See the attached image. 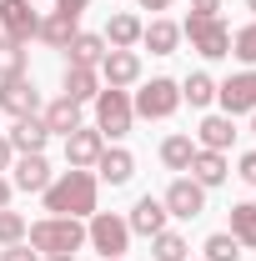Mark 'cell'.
I'll list each match as a JSON object with an SVG mask.
<instances>
[{"mask_svg":"<svg viewBox=\"0 0 256 261\" xmlns=\"http://www.w3.org/2000/svg\"><path fill=\"white\" fill-rule=\"evenodd\" d=\"M45 211L50 216H75V221H86V216H96V201H100V181L96 171H61L50 186H45Z\"/></svg>","mask_w":256,"mask_h":261,"instance_id":"1","label":"cell"},{"mask_svg":"<svg viewBox=\"0 0 256 261\" xmlns=\"http://www.w3.org/2000/svg\"><path fill=\"white\" fill-rule=\"evenodd\" d=\"M25 246H31L35 256H75L86 246V226L75 216H40L25 231Z\"/></svg>","mask_w":256,"mask_h":261,"instance_id":"2","label":"cell"},{"mask_svg":"<svg viewBox=\"0 0 256 261\" xmlns=\"http://www.w3.org/2000/svg\"><path fill=\"white\" fill-rule=\"evenodd\" d=\"M131 111H136V121H171V116L181 111V81L151 75V81L131 96Z\"/></svg>","mask_w":256,"mask_h":261,"instance_id":"3","label":"cell"},{"mask_svg":"<svg viewBox=\"0 0 256 261\" xmlns=\"http://www.w3.org/2000/svg\"><path fill=\"white\" fill-rule=\"evenodd\" d=\"M181 40H191V50L206 56V61L231 56V25H226L221 15H191V20L181 25Z\"/></svg>","mask_w":256,"mask_h":261,"instance_id":"4","label":"cell"},{"mask_svg":"<svg viewBox=\"0 0 256 261\" xmlns=\"http://www.w3.org/2000/svg\"><path fill=\"white\" fill-rule=\"evenodd\" d=\"M131 126H136V111H131V91L100 86V96H96V130L106 136V141H121V136H131Z\"/></svg>","mask_w":256,"mask_h":261,"instance_id":"5","label":"cell"},{"mask_svg":"<svg viewBox=\"0 0 256 261\" xmlns=\"http://www.w3.org/2000/svg\"><path fill=\"white\" fill-rule=\"evenodd\" d=\"M86 241L96 246L100 256H126V251H131L126 216H116V211H96V216H86Z\"/></svg>","mask_w":256,"mask_h":261,"instance_id":"6","label":"cell"},{"mask_svg":"<svg viewBox=\"0 0 256 261\" xmlns=\"http://www.w3.org/2000/svg\"><path fill=\"white\" fill-rule=\"evenodd\" d=\"M216 100H221V111L231 116V121H236V116H251L256 111V65L226 75L221 86H216Z\"/></svg>","mask_w":256,"mask_h":261,"instance_id":"7","label":"cell"},{"mask_svg":"<svg viewBox=\"0 0 256 261\" xmlns=\"http://www.w3.org/2000/svg\"><path fill=\"white\" fill-rule=\"evenodd\" d=\"M161 206H166V216H176V221H196L201 211H206V186H196L191 176H176L166 196H161Z\"/></svg>","mask_w":256,"mask_h":261,"instance_id":"8","label":"cell"},{"mask_svg":"<svg viewBox=\"0 0 256 261\" xmlns=\"http://www.w3.org/2000/svg\"><path fill=\"white\" fill-rule=\"evenodd\" d=\"M35 31H40V15H35L31 0H0V35H5V40L31 45Z\"/></svg>","mask_w":256,"mask_h":261,"instance_id":"9","label":"cell"},{"mask_svg":"<svg viewBox=\"0 0 256 261\" xmlns=\"http://www.w3.org/2000/svg\"><path fill=\"white\" fill-rule=\"evenodd\" d=\"M0 111L15 116V121H25V116L40 111V91H35L31 75H10V81H0Z\"/></svg>","mask_w":256,"mask_h":261,"instance_id":"10","label":"cell"},{"mask_svg":"<svg viewBox=\"0 0 256 261\" xmlns=\"http://www.w3.org/2000/svg\"><path fill=\"white\" fill-rule=\"evenodd\" d=\"M100 151H106V136L96 126H75L65 136V166H75V171H96Z\"/></svg>","mask_w":256,"mask_h":261,"instance_id":"11","label":"cell"},{"mask_svg":"<svg viewBox=\"0 0 256 261\" xmlns=\"http://www.w3.org/2000/svg\"><path fill=\"white\" fill-rule=\"evenodd\" d=\"M96 70H100V86L126 91V86H136V81H141V56H136V50H106Z\"/></svg>","mask_w":256,"mask_h":261,"instance_id":"12","label":"cell"},{"mask_svg":"<svg viewBox=\"0 0 256 261\" xmlns=\"http://www.w3.org/2000/svg\"><path fill=\"white\" fill-rule=\"evenodd\" d=\"M56 176H50V161H45V151H35V156H15L10 161V186L15 191H45Z\"/></svg>","mask_w":256,"mask_h":261,"instance_id":"13","label":"cell"},{"mask_svg":"<svg viewBox=\"0 0 256 261\" xmlns=\"http://www.w3.org/2000/svg\"><path fill=\"white\" fill-rule=\"evenodd\" d=\"M5 141H10V151H15V156H35V151H45L50 130H45L40 116H25V121H15V126L5 130Z\"/></svg>","mask_w":256,"mask_h":261,"instance_id":"14","label":"cell"},{"mask_svg":"<svg viewBox=\"0 0 256 261\" xmlns=\"http://www.w3.org/2000/svg\"><path fill=\"white\" fill-rule=\"evenodd\" d=\"M166 206H161V196H141L136 206H131V216H126V226L131 236H156V231H166Z\"/></svg>","mask_w":256,"mask_h":261,"instance_id":"15","label":"cell"},{"mask_svg":"<svg viewBox=\"0 0 256 261\" xmlns=\"http://www.w3.org/2000/svg\"><path fill=\"white\" fill-rule=\"evenodd\" d=\"M141 31H146V20H141V15L116 10V15L106 20V45H111V50H136V45H141Z\"/></svg>","mask_w":256,"mask_h":261,"instance_id":"16","label":"cell"},{"mask_svg":"<svg viewBox=\"0 0 256 261\" xmlns=\"http://www.w3.org/2000/svg\"><path fill=\"white\" fill-rule=\"evenodd\" d=\"M131 176H136V156H131L126 146H106L96 161V181H111V186H126Z\"/></svg>","mask_w":256,"mask_h":261,"instance_id":"17","label":"cell"},{"mask_svg":"<svg viewBox=\"0 0 256 261\" xmlns=\"http://www.w3.org/2000/svg\"><path fill=\"white\" fill-rule=\"evenodd\" d=\"M186 171H191L196 186H206V191H211V186H221L226 176H231L226 151H201V146H196V156H191V166H186Z\"/></svg>","mask_w":256,"mask_h":261,"instance_id":"18","label":"cell"},{"mask_svg":"<svg viewBox=\"0 0 256 261\" xmlns=\"http://www.w3.org/2000/svg\"><path fill=\"white\" fill-rule=\"evenodd\" d=\"M196 146L201 151H231L236 146V121L231 116H206L196 126Z\"/></svg>","mask_w":256,"mask_h":261,"instance_id":"19","label":"cell"},{"mask_svg":"<svg viewBox=\"0 0 256 261\" xmlns=\"http://www.w3.org/2000/svg\"><path fill=\"white\" fill-rule=\"evenodd\" d=\"M141 45L151 50V56H176V45H181V25L176 20H151L146 31H141Z\"/></svg>","mask_w":256,"mask_h":261,"instance_id":"20","label":"cell"},{"mask_svg":"<svg viewBox=\"0 0 256 261\" xmlns=\"http://www.w3.org/2000/svg\"><path fill=\"white\" fill-rule=\"evenodd\" d=\"M40 121H45V130H50V136H70V130L81 126V100L56 96L50 106H45V116H40Z\"/></svg>","mask_w":256,"mask_h":261,"instance_id":"21","label":"cell"},{"mask_svg":"<svg viewBox=\"0 0 256 261\" xmlns=\"http://www.w3.org/2000/svg\"><path fill=\"white\" fill-rule=\"evenodd\" d=\"M65 96L70 100H96L100 96V70L96 65H65Z\"/></svg>","mask_w":256,"mask_h":261,"instance_id":"22","label":"cell"},{"mask_svg":"<svg viewBox=\"0 0 256 261\" xmlns=\"http://www.w3.org/2000/svg\"><path fill=\"white\" fill-rule=\"evenodd\" d=\"M75 25H81V20H70V15H61V10H50V15H40L35 40H45L50 50H65V45H70V35H75Z\"/></svg>","mask_w":256,"mask_h":261,"instance_id":"23","label":"cell"},{"mask_svg":"<svg viewBox=\"0 0 256 261\" xmlns=\"http://www.w3.org/2000/svg\"><path fill=\"white\" fill-rule=\"evenodd\" d=\"M65 50H70V65H100V56H106L111 45H106V35H96V31H75Z\"/></svg>","mask_w":256,"mask_h":261,"instance_id":"24","label":"cell"},{"mask_svg":"<svg viewBox=\"0 0 256 261\" xmlns=\"http://www.w3.org/2000/svg\"><path fill=\"white\" fill-rule=\"evenodd\" d=\"M191 156H196V141L186 130H171V136L161 141V166H166V171H186Z\"/></svg>","mask_w":256,"mask_h":261,"instance_id":"25","label":"cell"},{"mask_svg":"<svg viewBox=\"0 0 256 261\" xmlns=\"http://www.w3.org/2000/svg\"><path fill=\"white\" fill-rule=\"evenodd\" d=\"M151 256L156 261H191V241H186V236H181V231H156V236H151Z\"/></svg>","mask_w":256,"mask_h":261,"instance_id":"26","label":"cell"},{"mask_svg":"<svg viewBox=\"0 0 256 261\" xmlns=\"http://www.w3.org/2000/svg\"><path fill=\"white\" fill-rule=\"evenodd\" d=\"M231 236H236L246 251H256V201H236V206H231Z\"/></svg>","mask_w":256,"mask_h":261,"instance_id":"27","label":"cell"},{"mask_svg":"<svg viewBox=\"0 0 256 261\" xmlns=\"http://www.w3.org/2000/svg\"><path fill=\"white\" fill-rule=\"evenodd\" d=\"M181 100H191L196 111H206V106L216 100V81H211L206 70H191V75L181 81Z\"/></svg>","mask_w":256,"mask_h":261,"instance_id":"28","label":"cell"},{"mask_svg":"<svg viewBox=\"0 0 256 261\" xmlns=\"http://www.w3.org/2000/svg\"><path fill=\"white\" fill-rule=\"evenodd\" d=\"M201 251H206L201 261H241V241H236L231 231H211Z\"/></svg>","mask_w":256,"mask_h":261,"instance_id":"29","label":"cell"},{"mask_svg":"<svg viewBox=\"0 0 256 261\" xmlns=\"http://www.w3.org/2000/svg\"><path fill=\"white\" fill-rule=\"evenodd\" d=\"M10 75H25V45L0 35V81H10Z\"/></svg>","mask_w":256,"mask_h":261,"instance_id":"30","label":"cell"},{"mask_svg":"<svg viewBox=\"0 0 256 261\" xmlns=\"http://www.w3.org/2000/svg\"><path fill=\"white\" fill-rule=\"evenodd\" d=\"M231 56L241 65H256V20H246L241 31H231Z\"/></svg>","mask_w":256,"mask_h":261,"instance_id":"31","label":"cell"},{"mask_svg":"<svg viewBox=\"0 0 256 261\" xmlns=\"http://www.w3.org/2000/svg\"><path fill=\"white\" fill-rule=\"evenodd\" d=\"M25 231H31V221L20 216V211H0V246H15V241H25Z\"/></svg>","mask_w":256,"mask_h":261,"instance_id":"32","label":"cell"},{"mask_svg":"<svg viewBox=\"0 0 256 261\" xmlns=\"http://www.w3.org/2000/svg\"><path fill=\"white\" fill-rule=\"evenodd\" d=\"M0 261H40V256H35L25 241H15V246H5V251H0Z\"/></svg>","mask_w":256,"mask_h":261,"instance_id":"33","label":"cell"},{"mask_svg":"<svg viewBox=\"0 0 256 261\" xmlns=\"http://www.w3.org/2000/svg\"><path fill=\"white\" fill-rule=\"evenodd\" d=\"M236 176H241L246 186H256V151H246V156L236 161Z\"/></svg>","mask_w":256,"mask_h":261,"instance_id":"34","label":"cell"},{"mask_svg":"<svg viewBox=\"0 0 256 261\" xmlns=\"http://www.w3.org/2000/svg\"><path fill=\"white\" fill-rule=\"evenodd\" d=\"M86 5H91V0H56V10L70 15V20H81V15H86Z\"/></svg>","mask_w":256,"mask_h":261,"instance_id":"35","label":"cell"},{"mask_svg":"<svg viewBox=\"0 0 256 261\" xmlns=\"http://www.w3.org/2000/svg\"><path fill=\"white\" fill-rule=\"evenodd\" d=\"M221 10V0H191V15H216Z\"/></svg>","mask_w":256,"mask_h":261,"instance_id":"36","label":"cell"},{"mask_svg":"<svg viewBox=\"0 0 256 261\" xmlns=\"http://www.w3.org/2000/svg\"><path fill=\"white\" fill-rule=\"evenodd\" d=\"M10 161H15V151H10V141H5V130H0V171H10Z\"/></svg>","mask_w":256,"mask_h":261,"instance_id":"37","label":"cell"},{"mask_svg":"<svg viewBox=\"0 0 256 261\" xmlns=\"http://www.w3.org/2000/svg\"><path fill=\"white\" fill-rule=\"evenodd\" d=\"M10 196H15V186H10V176H0V211L10 206Z\"/></svg>","mask_w":256,"mask_h":261,"instance_id":"38","label":"cell"},{"mask_svg":"<svg viewBox=\"0 0 256 261\" xmlns=\"http://www.w3.org/2000/svg\"><path fill=\"white\" fill-rule=\"evenodd\" d=\"M176 0H141V10H171Z\"/></svg>","mask_w":256,"mask_h":261,"instance_id":"39","label":"cell"},{"mask_svg":"<svg viewBox=\"0 0 256 261\" xmlns=\"http://www.w3.org/2000/svg\"><path fill=\"white\" fill-rule=\"evenodd\" d=\"M40 261H75V256H40Z\"/></svg>","mask_w":256,"mask_h":261,"instance_id":"40","label":"cell"},{"mask_svg":"<svg viewBox=\"0 0 256 261\" xmlns=\"http://www.w3.org/2000/svg\"><path fill=\"white\" fill-rule=\"evenodd\" d=\"M246 10H251V15H256V0H246Z\"/></svg>","mask_w":256,"mask_h":261,"instance_id":"41","label":"cell"},{"mask_svg":"<svg viewBox=\"0 0 256 261\" xmlns=\"http://www.w3.org/2000/svg\"><path fill=\"white\" fill-rule=\"evenodd\" d=\"M100 261H121V256H100Z\"/></svg>","mask_w":256,"mask_h":261,"instance_id":"42","label":"cell"},{"mask_svg":"<svg viewBox=\"0 0 256 261\" xmlns=\"http://www.w3.org/2000/svg\"><path fill=\"white\" fill-rule=\"evenodd\" d=\"M251 130H256V111H251Z\"/></svg>","mask_w":256,"mask_h":261,"instance_id":"43","label":"cell"},{"mask_svg":"<svg viewBox=\"0 0 256 261\" xmlns=\"http://www.w3.org/2000/svg\"><path fill=\"white\" fill-rule=\"evenodd\" d=\"M31 5H35V0H31Z\"/></svg>","mask_w":256,"mask_h":261,"instance_id":"44","label":"cell"}]
</instances>
